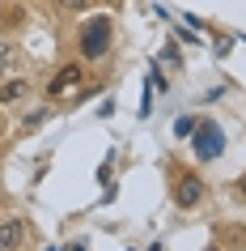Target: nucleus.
<instances>
[{"label":"nucleus","mask_w":246,"mask_h":251,"mask_svg":"<svg viewBox=\"0 0 246 251\" xmlns=\"http://www.w3.org/2000/svg\"><path fill=\"white\" fill-rule=\"evenodd\" d=\"M191 145H195V158L217 162L221 153H225V132H221V124H217V119H204V124H195Z\"/></svg>","instance_id":"nucleus-1"},{"label":"nucleus","mask_w":246,"mask_h":251,"mask_svg":"<svg viewBox=\"0 0 246 251\" xmlns=\"http://www.w3.org/2000/svg\"><path fill=\"white\" fill-rule=\"evenodd\" d=\"M106 47H111V22L106 17H89L81 26V55L85 60H102Z\"/></svg>","instance_id":"nucleus-2"},{"label":"nucleus","mask_w":246,"mask_h":251,"mask_svg":"<svg viewBox=\"0 0 246 251\" xmlns=\"http://www.w3.org/2000/svg\"><path fill=\"white\" fill-rule=\"evenodd\" d=\"M81 81H85V73H81V64H64V68H60V73L51 77V85H47V94H51V98H60V94L77 90Z\"/></svg>","instance_id":"nucleus-3"},{"label":"nucleus","mask_w":246,"mask_h":251,"mask_svg":"<svg viewBox=\"0 0 246 251\" xmlns=\"http://www.w3.org/2000/svg\"><path fill=\"white\" fill-rule=\"evenodd\" d=\"M26 243V222L22 217H4L0 222V251H17Z\"/></svg>","instance_id":"nucleus-4"},{"label":"nucleus","mask_w":246,"mask_h":251,"mask_svg":"<svg viewBox=\"0 0 246 251\" xmlns=\"http://www.w3.org/2000/svg\"><path fill=\"white\" fill-rule=\"evenodd\" d=\"M174 200H179V209H195V204L204 200V183H200L195 175H182V179H179V192H174Z\"/></svg>","instance_id":"nucleus-5"},{"label":"nucleus","mask_w":246,"mask_h":251,"mask_svg":"<svg viewBox=\"0 0 246 251\" xmlns=\"http://www.w3.org/2000/svg\"><path fill=\"white\" fill-rule=\"evenodd\" d=\"M26 94H30V81L13 77V81H4V85H0V102H22Z\"/></svg>","instance_id":"nucleus-6"},{"label":"nucleus","mask_w":246,"mask_h":251,"mask_svg":"<svg viewBox=\"0 0 246 251\" xmlns=\"http://www.w3.org/2000/svg\"><path fill=\"white\" fill-rule=\"evenodd\" d=\"M17 64V51H13V43H0V77L9 73V68Z\"/></svg>","instance_id":"nucleus-7"},{"label":"nucleus","mask_w":246,"mask_h":251,"mask_svg":"<svg viewBox=\"0 0 246 251\" xmlns=\"http://www.w3.org/2000/svg\"><path fill=\"white\" fill-rule=\"evenodd\" d=\"M174 132H179V136H191V132H195V119H191V115H182L179 124H174Z\"/></svg>","instance_id":"nucleus-8"},{"label":"nucleus","mask_w":246,"mask_h":251,"mask_svg":"<svg viewBox=\"0 0 246 251\" xmlns=\"http://www.w3.org/2000/svg\"><path fill=\"white\" fill-rule=\"evenodd\" d=\"M55 9H68V13H77V9H85V0H51Z\"/></svg>","instance_id":"nucleus-9"},{"label":"nucleus","mask_w":246,"mask_h":251,"mask_svg":"<svg viewBox=\"0 0 246 251\" xmlns=\"http://www.w3.org/2000/svg\"><path fill=\"white\" fill-rule=\"evenodd\" d=\"M43 119H47V111H34V115H26V128H39Z\"/></svg>","instance_id":"nucleus-10"},{"label":"nucleus","mask_w":246,"mask_h":251,"mask_svg":"<svg viewBox=\"0 0 246 251\" xmlns=\"http://www.w3.org/2000/svg\"><path fill=\"white\" fill-rule=\"evenodd\" d=\"M204 251H217V247H204Z\"/></svg>","instance_id":"nucleus-11"},{"label":"nucleus","mask_w":246,"mask_h":251,"mask_svg":"<svg viewBox=\"0 0 246 251\" xmlns=\"http://www.w3.org/2000/svg\"><path fill=\"white\" fill-rule=\"evenodd\" d=\"M153 251H161V247H153Z\"/></svg>","instance_id":"nucleus-12"}]
</instances>
